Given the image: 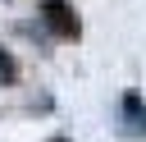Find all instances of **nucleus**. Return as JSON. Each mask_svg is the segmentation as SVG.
<instances>
[{
	"label": "nucleus",
	"mask_w": 146,
	"mask_h": 142,
	"mask_svg": "<svg viewBox=\"0 0 146 142\" xmlns=\"http://www.w3.org/2000/svg\"><path fill=\"white\" fill-rule=\"evenodd\" d=\"M123 119H128V128H123L128 137H141L146 133V110H141L137 96H123Z\"/></svg>",
	"instance_id": "obj_2"
},
{
	"label": "nucleus",
	"mask_w": 146,
	"mask_h": 142,
	"mask_svg": "<svg viewBox=\"0 0 146 142\" xmlns=\"http://www.w3.org/2000/svg\"><path fill=\"white\" fill-rule=\"evenodd\" d=\"M50 142H64V137H50Z\"/></svg>",
	"instance_id": "obj_4"
},
{
	"label": "nucleus",
	"mask_w": 146,
	"mask_h": 142,
	"mask_svg": "<svg viewBox=\"0 0 146 142\" xmlns=\"http://www.w3.org/2000/svg\"><path fill=\"white\" fill-rule=\"evenodd\" d=\"M46 23L59 32V37H68V32H78V18L68 14V5L64 0H46Z\"/></svg>",
	"instance_id": "obj_1"
},
{
	"label": "nucleus",
	"mask_w": 146,
	"mask_h": 142,
	"mask_svg": "<svg viewBox=\"0 0 146 142\" xmlns=\"http://www.w3.org/2000/svg\"><path fill=\"white\" fill-rule=\"evenodd\" d=\"M0 78H14V64H9L5 55H0Z\"/></svg>",
	"instance_id": "obj_3"
}]
</instances>
